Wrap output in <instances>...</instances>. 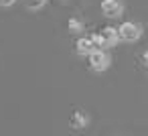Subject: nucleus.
I'll use <instances>...</instances> for the list:
<instances>
[{
	"label": "nucleus",
	"instance_id": "f257e3e1",
	"mask_svg": "<svg viewBox=\"0 0 148 136\" xmlns=\"http://www.w3.org/2000/svg\"><path fill=\"white\" fill-rule=\"evenodd\" d=\"M144 35V27L140 23H134V21H126L118 27V37L122 43H138Z\"/></svg>",
	"mask_w": 148,
	"mask_h": 136
},
{
	"label": "nucleus",
	"instance_id": "f03ea898",
	"mask_svg": "<svg viewBox=\"0 0 148 136\" xmlns=\"http://www.w3.org/2000/svg\"><path fill=\"white\" fill-rule=\"evenodd\" d=\"M87 63H89V69L95 71V73H103L110 69L112 65V55L108 53V49H93L89 55H87Z\"/></svg>",
	"mask_w": 148,
	"mask_h": 136
},
{
	"label": "nucleus",
	"instance_id": "7ed1b4c3",
	"mask_svg": "<svg viewBox=\"0 0 148 136\" xmlns=\"http://www.w3.org/2000/svg\"><path fill=\"white\" fill-rule=\"evenodd\" d=\"M91 39H93L95 47H99V49H112V47H116L120 43L118 29H114V27H103L101 31L93 33Z\"/></svg>",
	"mask_w": 148,
	"mask_h": 136
},
{
	"label": "nucleus",
	"instance_id": "20e7f679",
	"mask_svg": "<svg viewBox=\"0 0 148 136\" xmlns=\"http://www.w3.org/2000/svg\"><path fill=\"white\" fill-rule=\"evenodd\" d=\"M126 4L124 0H101V14L106 19H120L124 16Z\"/></svg>",
	"mask_w": 148,
	"mask_h": 136
},
{
	"label": "nucleus",
	"instance_id": "39448f33",
	"mask_svg": "<svg viewBox=\"0 0 148 136\" xmlns=\"http://www.w3.org/2000/svg\"><path fill=\"white\" fill-rule=\"evenodd\" d=\"M93 49H97V47H95V43H93L91 35L79 37V39L75 41V53H77L79 57H87V55H89Z\"/></svg>",
	"mask_w": 148,
	"mask_h": 136
},
{
	"label": "nucleus",
	"instance_id": "423d86ee",
	"mask_svg": "<svg viewBox=\"0 0 148 136\" xmlns=\"http://www.w3.org/2000/svg\"><path fill=\"white\" fill-rule=\"evenodd\" d=\"M69 122H71V128H73V130H85V128L89 126V116H87V112H83V110H75V112L71 114Z\"/></svg>",
	"mask_w": 148,
	"mask_h": 136
},
{
	"label": "nucleus",
	"instance_id": "0eeeda50",
	"mask_svg": "<svg viewBox=\"0 0 148 136\" xmlns=\"http://www.w3.org/2000/svg\"><path fill=\"white\" fill-rule=\"evenodd\" d=\"M67 29H69L71 35H81V33L85 31V23H83L79 16H71L69 23H67Z\"/></svg>",
	"mask_w": 148,
	"mask_h": 136
},
{
	"label": "nucleus",
	"instance_id": "6e6552de",
	"mask_svg": "<svg viewBox=\"0 0 148 136\" xmlns=\"http://www.w3.org/2000/svg\"><path fill=\"white\" fill-rule=\"evenodd\" d=\"M23 4L29 12H41L49 4V0H23Z\"/></svg>",
	"mask_w": 148,
	"mask_h": 136
},
{
	"label": "nucleus",
	"instance_id": "1a4fd4ad",
	"mask_svg": "<svg viewBox=\"0 0 148 136\" xmlns=\"http://www.w3.org/2000/svg\"><path fill=\"white\" fill-rule=\"evenodd\" d=\"M16 2H18V0H0V6H2V8H12Z\"/></svg>",
	"mask_w": 148,
	"mask_h": 136
},
{
	"label": "nucleus",
	"instance_id": "9d476101",
	"mask_svg": "<svg viewBox=\"0 0 148 136\" xmlns=\"http://www.w3.org/2000/svg\"><path fill=\"white\" fill-rule=\"evenodd\" d=\"M142 63H144V67H146V71H148V49L142 53Z\"/></svg>",
	"mask_w": 148,
	"mask_h": 136
}]
</instances>
